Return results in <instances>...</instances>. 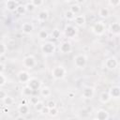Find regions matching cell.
I'll use <instances>...</instances> for the list:
<instances>
[{
  "label": "cell",
  "mask_w": 120,
  "mask_h": 120,
  "mask_svg": "<svg viewBox=\"0 0 120 120\" xmlns=\"http://www.w3.org/2000/svg\"><path fill=\"white\" fill-rule=\"evenodd\" d=\"M17 7H18V3L16 0H8L6 3V8L9 11H15Z\"/></svg>",
  "instance_id": "20"
},
{
  "label": "cell",
  "mask_w": 120,
  "mask_h": 120,
  "mask_svg": "<svg viewBox=\"0 0 120 120\" xmlns=\"http://www.w3.org/2000/svg\"><path fill=\"white\" fill-rule=\"evenodd\" d=\"M58 113H59V111H58V109H57L56 107H53V108L49 109L48 114H49L50 116H52V117H55V116L58 115Z\"/></svg>",
  "instance_id": "30"
},
{
  "label": "cell",
  "mask_w": 120,
  "mask_h": 120,
  "mask_svg": "<svg viewBox=\"0 0 120 120\" xmlns=\"http://www.w3.org/2000/svg\"><path fill=\"white\" fill-rule=\"evenodd\" d=\"M109 4L112 8H117L120 4V0H109Z\"/></svg>",
  "instance_id": "34"
},
{
  "label": "cell",
  "mask_w": 120,
  "mask_h": 120,
  "mask_svg": "<svg viewBox=\"0 0 120 120\" xmlns=\"http://www.w3.org/2000/svg\"><path fill=\"white\" fill-rule=\"evenodd\" d=\"M73 22H75V24L77 26H83L86 22V17L84 14H78V15H75L74 17V20Z\"/></svg>",
  "instance_id": "14"
},
{
  "label": "cell",
  "mask_w": 120,
  "mask_h": 120,
  "mask_svg": "<svg viewBox=\"0 0 120 120\" xmlns=\"http://www.w3.org/2000/svg\"><path fill=\"white\" fill-rule=\"evenodd\" d=\"M72 50V46H71V43L69 41H62L60 44H59V52L61 53H69Z\"/></svg>",
  "instance_id": "11"
},
{
  "label": "cell",
  "mask_w": 120,
  "mask_h": 120,
  "mask_svg": "<svg viewBox=\"0 0 120 120\" xmlns=\"http://www.w3.org/2000/svg\"><path fill=\"white\" fill-rule=\"evenodd\" d=\"M91 31L97 35V36H101L105 33L106 31V24L104 22L102 21H99V22H97L93 24L92 28H91Z\"/></svg>",
  "instance_id": "3"
},
{
  "label": "cell",
  "mask_w": 120,
  "mask_h": 120,
  "mask_svg": "<svg viewBox=\"0 0 120 120\" xmlns=\"http://www.w3.org/2000/svg\"><path fill=\"white\" fill-rule=\"evenodd\" d=\"M14 102H15L14 98H13L11 96H8V95H7L6 98L3 99V103H4V105L7 106V107H8V106H11V105H13Z\"/></svg>",
  "instance_id": "24"
},
{
  "label": "cell",
  "mask_w": 120,
  "mask_h": 120,
  "mask_svg": "<svg viewBox=\"0 0 120 120\" xmlns=\"http://www.w3.org/2000/svg\"><path fill=\"white\" fill-rule=\"evenodd\" d=\"M18 112H19L20 114L25 116V115L28 114V112H29V107H28L26 104H24V103H21V104H19V106H18Z\"/></svg>",
  "instance_id": "18"
},
{
  "label": "cell",
  "mask_w": 120,
  "mask_h": 120,
  "mask_svg": "<svg viewBox=\"0 0 120 120\" xmlns=\"http://www.w3.org/2000/svg\"><path fill=\"white\" fill-rule=\"evenodd\" d=\"M51 74H52V77L54 80H61L66 76L67 69L63 66H56V67L52 68Z\"/></svg>",
  "instance_id": "2"
},
{
  "label": "cell",
  "mask_w": 120,
  "mask_h": 120,
  "mask_svg": "<svg viewBox=\"0 0 120 120\" xmlns=\"http://www.w3.org/2000/svg\"><path fill=\"white\" fill-rule=\"evenodd\" d=\"M39 99L37 98V97H32V98H30V102H31V104L32 105H34L36 102H38Z\"/></svg>",
  "instance_id": "39"
},
{
  "label": "cell",
  "mask_w": 120,
  "mask_h": 120,
  "mask_svg": "<svg viewBox=\"0 0 120 120\" xmlns=\"http://www.w3.org/2000/svg\"><path fill=\"white\" fill-rule=\"evenodd\" d=\"M31 78L30 74L28 71L26 70H21L18 72L17 74V79L18 81L21 82V83H23V84H26V82L29 81V79Z\"/></svg>",
  "instance_id": "10"
},
{
  "label": "cell",
  "mask_w": 120,
  "mask_h": 120,
  "mask_svg": "<svg viewBox=\"0 0 120 120\" xmlns=\"http://www.w3.org/2000/svg\"><path fill=\"white\" fill-rule=\"evenodd\" d=\"M109 117H110L109 112L104 109H99V110H98L96 112L95 119H98V120H108Z\"/></svg>",
  "instance_id": "13"
},
{
  "label": "cell",
  "mask_w": 120,
  "mask_h": 120,
  "mask_svg": "<svg viewBox=\"0 0 120 120\" xmlns=\"http://www.w3.org/2000/svg\"><path fill=\"white\" fill-rule=\"evenodd\" d=\"M48 112H49V108H48V107L45 105V106H44V108L42 109V111H41L40 112H42V113H45V114H48Z\"/></svg>",
  "instance_id": "40"
},
{
  "label": "cell",
  "mask_w": 120,
  "mask_h": 120,
  "mask_svg": "<svg viewBox=\"0 0 120 120\" xmlns=\"http://www.w3.org/2000/svg\"><path fill=\"white\" fill-rule=\"evenodd\" d=\"M44 106H45V104H44V102H43L42 100H38V102H36V103L34 104L35 110H36L37 112H39L42 111V109L44 108Z\"/></svg>",
  "instance_id": "27"
},
{
  "label": "cell",
  "mask_w": 120,
  "mask_h": 120,
  "mask_svg": "<svg viewBox=\"0 0 120 120\" xmlns=\"http://www.w3.org/2000/svg\"><path fill=\"white\" fill-rule=\"evenodd\" d=\"M33 30H34V25L31 22H23L22 24V32L23 34L29 35V34H31L33 32Z\"/></svg>",
  "instance_id": "15"
},
{
  "label": "cell",
  "mask_w": 120,
  "mask_h": 120,
  "mask_svg": "<svg viewBox=\"0 0 120 120\" xmlns=\"http://www.w3.org/2000/svg\"><path fill=\"white\" fill-rule=\"evenodd\" d=\"M40 50L45 55L52 54L55 52V44L52 41H46V42L41 44Z\"/></svg>",
  "instance_id": "4"
},
{
  "label": "cell",
  "mask_w": 120,
  "mask_h": 120,
  "mask_svg": "<svg viewBox=\"0 0 120 120\" xmlns=\"http://www.w3.org/2000/svg\"><path fill=\"white\" fill-rule=\"evenodd\" d=\"M95 96V88L92 86H85L82 92V98L85 99H91Z\"/></svg>",
  "instance_id": "9"
},
{
  "label": "cell",
  "mask_w": 120,
  "mask_h": 120,
  "mask_svg": "<svg viewBox=\"0 0 120 120\" xmlns=\"http://www.w3.org/2000/svg\"><path fill=\"white\" fill-rule=\"evenodd\" d=\"M69 10H70L73 14L78 15V14H80V13H81V10H82L81 5H79V4H77V3H76V4H73V5H71V6H70Z\"/></svg>",
  "instance_id": "23"
},
{
  "label": "cell",
  "mask_w": 120,
  "mask_h": 120,
  "mask_svg": "<svg viewBox=\"0 0 120 120\" xmlns=\"http://www.w3.org/2000/svg\"><path fill=\"white\" fill-rule=\"evenodd\" d=\"M74 67L77 68H83L87 64V56L84 53H79L73 58Z\"/></svg>",
  "instance_id": "1"
},
{
  "label": "cell",
  "mask_w": 120,
  "mask_h": 120,
  "mask_svg": "<svg viewBox=\"0 0 120 120\" xmlns=\"http://www.w3.org/2000/svg\"><path fill=\"white\" fill-rule=\"evenodd\" d=\"M33 90L28 86V85H24V87L22 89V94L24 96V97H31L32 94H33Z\"/></svg>",
  "instance_id": "25"
},
{
  "label": "cell",
  "mask_w": 120,
  "mask_h": 120,
  "mask_svg": "<svg viewBox=\"0 0 120 120\" xmlns=\"http://www.w3.org/2000/svg\"><path fill=\"white\" fill-rule=\"evenodd\" d=\"M76 1V3L77 4H79V5H82V4H84L85 3V1L86 0H75Z\"/></svg>",
  "instance_id": "42"
},
{
  "label": "cell",
  "mask_w": 120,
  "mask_h": 120,
  "mask_svg": "<svg viewBox=\"0 0 120 120\" xmlns=\"http://www.w3.org/2000/svg\"><path fill=\"white\" fill-rule=\"evenodd\" d=\"M111 98L112 99H118L120 98V87L118 85H113L110 88V90L108 91Z\"/></svg>",
  "instance_id": "12"
},
{
  "label": "cell",
  "mask_w": 120,
  "mask_h": 120,
  "mask_svg": "<svg viewBox=\"0 0 120 120\" xmlns=\"http://www.w3.org/2000/svg\"><path fill=\"white\" fill-rule=\"evenodd\" d=\"M74 17H75V14H73L69 9L65 11V18H66L68 21H69V22L73 21V20H74Z\"/></svg>",
  "instance_id": "29"
},
{
  "label": "cell",
  "mask_w": 120,
  "mask_h": 120,
  "mask_svg": "<svg viewBox=\"0 0 120 120\" xmlns=\"http://www.w3.org/2000/svg\"><path fill=\"white\" fill-rule=\"evenodd\" d=\"M38 38H39L40 40H46V39L49 38V34H48V32H47L45 29L39 30L38 33Z\"/></svg>",
  "instance_id": "26"
},
{
  "label": "cell",
  "mask_w": 120,
  "mask_h": 120,
  "mask_svg": "<svg viewBox=\"0 0 120 120\" xmlns=\"http://www.w3.org/2000/svg\"><path fill=\"white\" fill-rule=\"evenodd\" d=\"M60 36H61V32H60V30L57 29V28H54V29L52 31V33H51V37H52V38H54V39H58V38H60Z\"/></svg>",
  "instance_id": "28"
},
{
  "label": "cell",
  "mask_w": 120,
  "mask_h": 120,
  "mask_svg": "<svg viewBox=\"0 0 120 120\" xmlns=\"http://www.w3.org/2000/svg\"><path fill=\"white\" fill-rule=\"evenodd\" d=\"M109 31L111 34L114 35V36H118L120 34V24L118 22H112L110 27H109Z\"/></svg>",
  "instance_id": "16"
},
{
  "label": "cell",
  "mask_w": 120,
  "mask_h": 120,
  "mask_svg": "<svg viewBox=\"0 0 120 120\" xmlns=\"http://www.w3.org/2000/svg\"><path fill=\"white\" fill-rule=\"evenodd\" d=\"M39 95L44 98H48L52 96V90L49 86H42L39 88Z\"/></svg>",
  "instance_id": "17"
},
{
  "label": "cell",
  "mask_w": 120,
  "mask_h": 120,
  "mask_svg": "<svg viewBox=\"0 0 120 120\" xmlns=\"http://www.w3.org/2000/svg\"><path fill=\"white\" fill-rule=\"evenodd\" d=\"M15 119H17V120H19V119H22V120H23V119H24V116L21 114L20 116H17V117H15Z\"/></svg>",
  "instance_id": "43"
},
{
  "label": "cell",
  "mask_w": 120,
  "mask_h": 120,
  "mask_svg": "<svg viewBox=\"0 0 120 120\" xmlns=\"http://www.w3.org/2000/svg\"><path fill=\"white\" fill-rule=\"evenodd\" d=\"M64 34L67 38H73L76 35H77V28L71 24H68L65 26V29H64Z\"/></svg>",
  "instance_id": "8"
},
{
  "label": "cell",
  "mask_w": 120,
  "mask_h": 120,
  "mask_svg": "<svg viewBox=\"0 0 120 120\" xmlns=\"http://www.w3.org/2000/svg\"><path fill=\"white\" fill-rule=\"evenodd\" d=\"M5 69H6V67H5V65H4L3 63H0V73H4Z\"/></svg>",
  "instance_id": "41"
},
{
  "label": "cell",
  "mask_w": 120,
  "mask_h": 120,
  "mask_svg": "<svg viewBox=\"0 0 120 120\" xmlns=\"http://www.w3.org/2000/svg\"><path fill=\"white\" fill-rule=\"evenodd\" d=\"M64 1H65V2H68H68H70V1H72V0H64Z\"/></svg>",
  "instance_id": "44"
},
{
  "label": "cell",
  "mask_w": 120,
  "mask_h": 120,
  "mask_svg": "<svg viewBox=\"0 0 120 120\" xmlns=\"http://www.w3.org/2000/svg\"><path fill=\"white\" fill-rule=\"evenodd\" d=\"M15 11H16L18 14H20V15H22V14H24V13L26 12V9H25V6H23V5H18V7L16 8Z\"/></svg>",
  "instance_id": "31"
},
{
  "label": "cell",
  "mask_w": 120,
  "mask_h": 120,
  "mask_svg": "<svg viewBox=\"0 0 120 120\" xmlns=\"http://www.w3.org/2000/svg\"><path fill=\"white\" fill-rule=\"evenodd\" d=\"M37 66V60L34 55H27L22 59V67L27 69H33Z\"/></svg>",
  "instance_id": "5"
},
{
  "label": "cell",
  "mask_w": 120,
  "mask_h": 120,
  "mask_svg": "<svg viewBox=\"0 0 120 120\" xmlns=\"http://www.w3.org/2000/svg\"><path fill=\"white\" fill-rule=\"evenodd\" d=\"M7 82V78L4 75V73H0V86L5 85Z\"/></svg>",
  "instance_id": "35"
},
{
  "label": "cell",
  "mask_w": 120,
  "mask_h": 120,
  "mask_svg": "<svg viewBox=\"0 0 120 120\" xmlns=\"http://www.w3.org/2000/svg\"><path fill=\"white\" fill-rule=\"evenodd\" d=\"M7 95H8V94H7V92H6L5 90L0 89V99H1V100H3V99L6 98Z\"/></svg>",
  "instance_id": "38"
},
{
  "label": "cell",
  "mask_w": 120,
  "mask_h": 120,
  "mask_svg": "<svg viewBox=\"0 0 120 120\" xmlns=\"http://www.w3.org/2000/svg\"><path fill=\"white\" fill-rule=\"evenodd\" d=\"M49 18V13L46 9L40 10L38 14V22H46Z\"/></svg>",
  "instance_id": "19"
},
{
  "label": "cell",
  "mask_w": 120,
  "mask_h": 120,
  "mask_svg": "<svg viewBox=\"0 0 120 120\" xmlns=\"http://www.w3.org/2000/svg\"><path fill=\"white\" fill-rule=\"evenodd\" d=\"M35 8H36V7L30 2V3H27L26 5H25V9H26V11L27 12H33L34 10H35Z\"/></svg>",
  "instance_id": "33"
},
{
  "label": "cell",
  "mask_w": 120,
  "mask_h": 120,
  "mask_svg": "<svg viewBox=\"0 0 120 120\" xmlns=\"http://www.w3.org/2000/svg\"><path fill=\"white\" fill-rule=\"evenodd\" d=\"M111 99H112V98H111V97H110V95H109L108 92L103 91V92L100 94V96H99V101H100L102 104H106V103H108Z\"/></svg>",
  "instance_id": "21"
},
{
  "label": "cell",
  "mask_w": 120,
  "mask_h": 120,
  "mask_svg": "<svg viewBox=\"0 0 120 120\" xmlns=\"http://www.w3.org/2000/svg\"><path fill=\"white\" fill-rule=\"evenodd\" d=\"M31 3H32L35 7H40V6H42L43 1H42V0H31Z\"/></svg>",
  "instance_id": "36"
},
{
  "label": "cell",
  "mask_w": 120,
  "mask_h": 120,
  "mask_svg": "<svg viewBox=\"0 0 120 120\" xmlns=\"http://www.w3.org/2000/svg\"><path fill=\"white\" fill-rule=\"evenodd\" d=\"M110 15V10L107 8H100L98 9V16L102 19H106L108 18Z\"/></svg>",
  "instance_id": "22"
},
{
  "label": "cell",
  "mask_w": 120,
  "mask_h": 120,
  "mask_svg": "<svg viewBox=\"0 0 120 120\" xmlns=\"http://www.w3.org/2000/svg\"><path fill=\"white\" fill-rule=\"evenodd\" d=\"M46 106H47V107H48L49 109H51V108L56 107V103H55V101H53V100H49V101L47 102Z\"/></svg>",
  "instance_id": "37"
},
{
  "label": "cell",
  "mask_w": 120,
  "mask_h": 120,
  "mask_svg": "<svg viewBox=\"0 0 120 120\" xmlns=\"http://www.w3.org/2000/svg\"><path fill=\"white\" fill-rule=\"evenodd\" d=\"M26 85H28L34 92L37 91V90H39V88L41 87V82L40 80H38V78H34V77H31L29 79V81L26 82Z\"/></svg>",
  "instance_id": "7"
},
{
  "label": "cell",
  "mask_w": 120,
  "mask_h": 120,
  "mask_svg": "<svg viewBox=\"0 0 120 120\" xmlns=\"http://www.w3.org/2000/svg\"><path fill=\"white\" fill-rule=\"evenodd\" d=\"M7 50H8L7 45H6L3 41H0V56L4 55V54L7 52Z\"/></svg>",
  "instance_id": "32"
},
{
  "label": "cell",
  "mask_w": 120,
  "mask_h": 120,
  "mask_svg": "<svg viewBox=\"0 0 120 120\" xmlns=\"http://www.w3.org/2000/svg\"><path fill=\"white\" fill-rule=\"evenodd\" d=\"M42 1H43V2H44V1H46V0H42Z\"/></svg>",
  "instance_id": "45"
},
{
  "label": "cell",
  "mask_w": 120,
  "mask_h": 120,
  "mask_svg": "<svg viewBox=\"0 0 120 120\" xmlns=\"http://www.w3.org/2000/svg\"><path fill=\"white\" fill-rule=\"evenodd\" d=\"M104 65H105V68L107 69L113 70V69L117 68V67H118V60L115 56H110L107 59H105Z\"/></svg>",
  "instance_id": "6"
}]
</instances>
